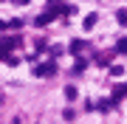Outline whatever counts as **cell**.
<instances>
[{"mask_svg": "<svg viewBox=\"0 0 127 124\" xmlns=\"http://www.w3.org/2000/svg\"><path fill=\"white\" fill-rule=\"evenodd\" d=\"M110 74H113V76H122V74H124V68H119V65H113V68H110Z\"/></svg>", "mask_w": 127, "mask_h": 124, "instance_id": "ba28073f", "label": "cell"}, {"mask_svg": "<svg viewBox=\"0 0 127 124\" xmlns=\"http://www.w3.org/2000/svg\"><path fill=\"white\" fill-rule=\"evenodd\" d=\"M93 23H96V14H88L85 17V28H93Z\"/></svg>", "mask_w": 127, "mask_h": 124, "instance_id": "8992f818", "label": "cell"}, {"mask_svg": "<svg viewBox=\"0 0 127 124\" xmlns=\"http://www.w3.org/2000/svg\"><path fill=\"white\" fill-rule=\"evenodd\" d=\"M54 71H57V65H54V62H42L40 68L34 71V74H37V76H48V74H54Z\"/></svg>", "mask_w": 127, "mask_h": 124, "instance_id": "6da1fadb", "label": "cell"}, {"mask_svg": "<svg viewBox=\"0 0 127 124\" xmlns=\"http://www.w3.org/2000/svg\"><path fill=\"white\" fill-rule=\"evenodd\" d=\"M110 104H113V99H102L99 101V110H110Z\"/></svg>", "mask_w": 127, "mask_h": 124, "instance_id": "5b68a950", "label": "cell"}, {"mask_svg": "<svg viewBox=\"0 0 127 124\" xmlns=\"http://www.w3.org/2000/svg\"><path fill=\"white\" fill-rule=\"evenodd\" d=\"M116 51H122V54H127V40H119V42H116Z\"/></svg>", "mask_w": 127, "mask_h": 124, "instance_id": "52a82bcc", "label": "cell"}, {"mask_svg": "<svg viewBox=\"0 0 127 124\" xmlns=\"http://www.w3.org/2000/svg\"><path fill=\"white\" fill-rule=\"evenodd\" d=\"M82 48H85V40H73L71 42V54H79Z\"/></svg>", "mask_w": 127, "mask_h": 124, "instance_id": "3957f363", "label": "cell"}, {"mask_svg": "<svg viewBox=\"0 0 127 124\" xmlns=\"http://www.w3.org/2000/svg\"><path fill=\"white\" fill-rule=\"evenodd\" d=\"M65 99H76V87H73V85L65 87Z\"/></svg>", "mask_w": 127, "mask_h": 124, "instance_id": "277c9868", "label": "cell"}, {"mask_svg": "<svg viewBox=\"0 0 127 124\" xmlns=\"http://www.w3.org/2000/svg\"><path fill=\"white\" fill-rule=\"evenodd\" d=\"M124 96H127V85H119L116 90H113V101H122Z\"/></svg>", "mask_w": 127, "mask_h": 124, "instance_id": "7a4b0ae2", "label": "cell"}]
</instances>
